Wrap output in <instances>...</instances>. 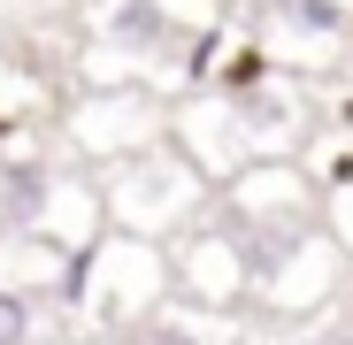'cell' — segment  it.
Here are the masks:
<instances>
[{"label":"cell","mask_w":353,"mask_h":345,"mask_svg":"<svg viewBox=\"0 0 353 345\" xmlns=\"http://www.w3.org/2000/svg\"><path fill=\"white\" fill-rule=\"evenodd\" d=\"M39 337H46V307L0 276V345H39Z\"/></svg>","instance_id":"cell-8"},{"label":"cell","mask_w":353,"mask_h":345,"mask_svg":"<svg viewBox=\"0 0 353 345\" xmlns=\"http://www.w3.org/2000/svg\"><path fill=\"white\" fill-rule=\"evenodd\" d=\"M239 8H254V16H269V8H276V0H239Z\"/></svg>","instance_id":"cell-12"},{"label":"cell","mask_w":353,"mask_h":345,"mask_svg":"<svg viewBox=\"0 0 353 345\" xmlns=\"http://www.w3.org/2000/svg\"><path fill=\"white\" fill-rule=\"evenodd\" d=\"M161 138H169V100L154 85H100V92H77L70 115H62V146L92 177L146 154V146H161Z\"/></svg>","instance_id":"cell-3"},{"label":"cell","mask_w":353,"mask_h":345,"mask_svg":"<svg viewBox=\"0 0 353 345\" xmlns=\"http://www.w3.org/2000/svg\"><path fill=\"white\" fill-rule=\"evenodd\" d=\"M254 39L269 46V62L284 77H338L353 62V0H276L269 16H254Z\"/></svg>","instance_id":"cell-5"},{"label":"cell","mask_w":353,"mask_h":345,"mask_svg":"<svg viewBox=\"0 0 353 345\" xmlns=\"http://www.w3.org/2000/svg\"><path fill=\"white\" fill-rule=\"evenodd\" d=\"M169 292H176V307L230 322L239 307H261V261L239 246V230H223L208 215L169 246Z\"/></svg>","instance_id":"cell-4"},{"label":"cell","mask_w":353,"mask_h":345,"mask_svg":"<svg viewBox=\"0 0 353 345\" xmlns=\"http://www.w3.org/2000/svg\"><path fill=\"white\" fill-rule=\"evenodd\" d=\"M161 307H176V292H169V246L123 238V230H108L92 253H77L70 292H62V322H77L92 345L139 337Z\"/></svg>","instance_id":"cell-1"},{"label":"cell","mask_w":353,"mask_h":345,"mask_svg":"<svg viewBox=\"0 0 353 345\" xmlns=\"http://www.w3.org/2000/svg\"><path fill=\"white\" fill-rule=\"evenodd\" d=\"M161 8H169L176 23H185V31H208V23H230V16H223L230 0H161Z\"/></svg>","instance_id":"cell-10"},{"label":"cell","mask_w":353,"mask_h":345,"mask_svg":"<svg viewBox=\"0 0 353 345\" xmlns=\"http://www.w3.org/2000/svg\"><path fill=\"white\" fill-rule=\"evenodd\" d=\"M323 230H330V238H338V253H345V261H353V185H345V192H330V200H323Z\"/></svg>","instance_id":"cell-9"},{"label":"cell","mask_w":353,"mask_h":345,"mask_svg":"<svg viewBox=\"0 0 353 345\" xmlns=\"http://www.w3.org/2000/svg\"><path fill=\"white\" fill-rule=\"evenodd\" d=\"M123 345H239V322H215V315H192V307H161Z\"/></svg>","instance_id":"cell-7"},{"label":"cell","mask_w":353,"mask_h":345,"mask_svg":"<svg viewBox=\"0 0 353 345\" xmlns=\"http://www.w3.org/2000/svg\"><path fill=\"white\" fill-rule=\"evenodd\" d=\"M315 345H353V330H323V337H315Z\"/></svg>","instance_id":"cell-11"},{"label":"cell","mask_w":353,"mask_h":345,"mask_svg":"<svg viewBox=\"0 0 353 345\" xmlns=\"http://www.w3.org/2000/svg\"><path fill=\"white\" fill-rule=\"evenodd\" d=\"M345 284H353V261L338 253L330 230H315V238H300V246L276 261V276L261 284V307H254V315L300 330V322H315V315H330V307L345 300Z\"/></svg>","instance_id":"cell-6"},{"label":"cell","mask_w":353,"mask_h":345,"mask_svg":"<svg viewBox=\"0 0 353 345\" xmlns=\"http://www.w3.org/2000/svg\"><path fill=\"white\" fill-rule=\"evenodd\" d=\"M100 207H108V230H123V238L176 246L192 222H208L215 185L176 154V138H161V146H146V154H131V161L100 169Z\"/></svg>","instance_id":"cell-2"}]
</instances>
